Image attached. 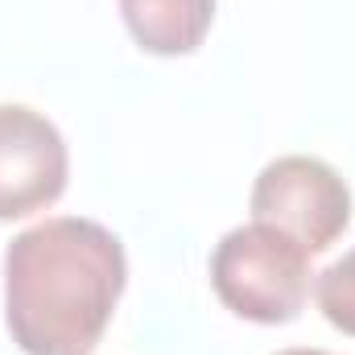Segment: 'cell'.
I'll return each instance as SVG.
<instances>
[{
	"label": "cell",
	"mask_w": 355,
	"mask_h": 355,
	"mask_svg": "<svg viewBox=\"0 0 355 355\" xmlns=\"http://www.w3.org/2000/svg\"><path fill=\"white\" fill-rule=\"evenodd\" d=\"M124 285L116 232L79 215L33 223L4 248V327L25 355H91Z\"/></svg>",
	"instance_id": "1"
},
{
	"label": "cell",
	"mask_w": 355,
	"mask_h": 355,
	"mask_svg": "<svg viewBox=\"0 0 355 355\" xmlns=\"http://www.w3.org/2000/svg\"><path fill=\"white\" fill-rule=\"evenodd\" d=\"M211 289L244 322H293L310 297V252H302L277 227L252 219L215 244Z\"/></svg>",
	"instance_id": "2"
},
{
	"label": "cell",
	"mask_w": 355,
	"mask_h": 355,
	"mask_svg": "<svg viewBox=\"0 0 355 355\" xmlns=\"http://www.w3.org/2000/svg\"><path fill=\"white\" fill-rule=\"evenodd\" d=\"M248 211L257 223L277 227L302 252H327L352 223V190L343 174L318 157H277L252 182Z\"/></svg>",
	"instance_id": "3"
},
{
	"label": "cell",
	"mask_w": 355,
	"mask_h": 355,
	"mask_svg": "<svg viewBox=\"0 0 355 355\" xmlns=\"http://www.w3.org/2000/svg\"><path fill=\"white\" fill-rule=\"evenodd\" d=\"M71 178V153L54 120L25 103H0V219L54 207Z\"/></svg>",
	"instance_id": "4"
},
{
	"label": "cell",
	"mask_w": 355,
	"mask_h": 355,
	"mask_svg": "<svg viewBox=\"0 0 355 355\" xmlns=\"http://www.w3.org/2000/svg\"><path fill=\"white\" fill-rule=\"evenodd\" d=\"M120 17L145 54H194L215 21V0H120Z\"/></svg>",
	"instance_id": "5"
},
{
	"label": "cell",
	"mask_w": 355,
	"mask_h": 355,
	"mask_svg": "<svg viewBox=\"0 0 355 355\" xmlns=\"http://www.w3.org/2000/svg\"><path fill=\"white\" fill-rule=\"evenodd\" d=\"M314 302H318L322 318H327L335 331H343V335L355 339V248L343 261H335L331 268L318 272V281H314Z\"/></svg>",
	"instance_id": "6"
},
{
	"label": "cell",
	"mask_w": 355,
	"mask_h": 355,
	"mask_svg": "<svg viewBox=\"0 0 355 355\" xmlns=\"http://www.w3.org/2000/svg\"><path fill=\"white\" fill-rule=\"evenodd\" d=\"M277 355H331V352H310V347H293V352H277Z\"/></svg>",
	"instance_id": "7"
}]
</instances>
